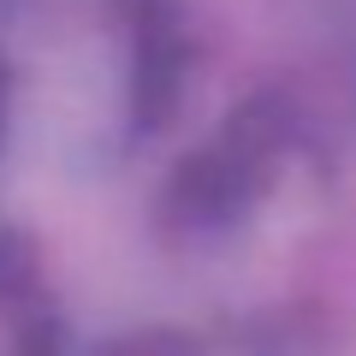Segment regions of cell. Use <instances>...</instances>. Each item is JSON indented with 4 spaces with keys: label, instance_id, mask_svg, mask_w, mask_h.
I'll list each match as a JSON object with an SVG mask.
<instances>
[]
</instances>
